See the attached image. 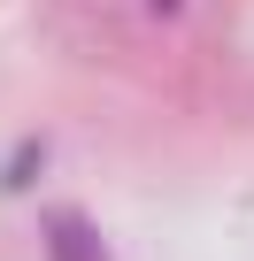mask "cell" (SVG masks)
Segmentation results:
<instances>
[{
	"label": "cell",
	"instance_id": "3957f363",
	"mask_svg": "<svg viewBox=\"0 0 254 261\" xmlns=\"http://www.w3.org/2000/svg\"><path fill=\"white\" fill-rule=\"evenodd\" d=\"M147 8H154V16H177V8H185V0H147Z\"/></svg>",
	"mask_w": 254,
	"mask_h": 261
},
{
	"label": "cell",
	"instance_id": "7a4b0ae2",
	"mask_svg": "<svg viewBox=\"0 0 254 261\" xmlns=\"http://www.w3.org/2000/svg\"><path fill=\"white\" fill-rule=\"evenodd\" d=\"M31 169H39V146H24V154L0 162V185H31Z\"/></svg>",
	"mask_w": 254,
	"mask_h": 261
},
{
	"label": "cell",
	"instance_id": "6da1fadb",
	"mask_svg": "<svg viewBox=\"0 0 254 261\" xmlns=\"http://www.w3.org/2000/svg\"><path fill=\"white\" fill-rule=\"evenodd\" d=\"M47 261H108V238L85 207H47Z\"/></svg>",
	"mask_w": 254,
	"mask_h": 261
}]
</instances>
